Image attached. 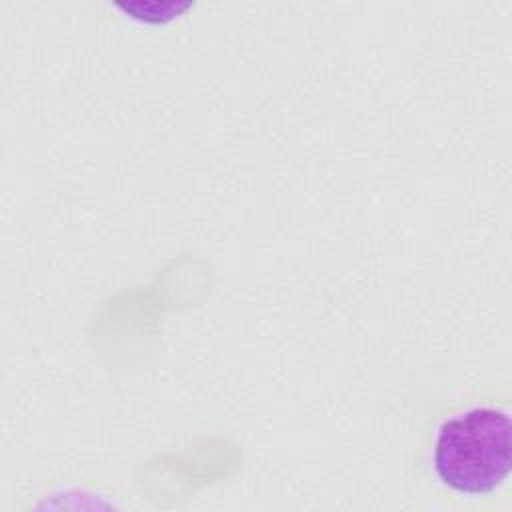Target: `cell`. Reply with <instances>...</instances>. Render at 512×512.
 <instances>
[{
    "mask_svg": "<svg viewBox=\"0 0 512 512\" xmlns=\"http://www.w3.org/2000/svg\"><path fill=\"white\" fill-rule=\"evenodd\" d=\"M510 418L478 406L446 418L434 436L432 468L442 486L464 496L498 490L510 476Z\"/></svg>",
    "mask_w": 512,
    "mask_h": 512,
    "instance_id": "obj_1",
    "label": "cell"
}]
</instances>
